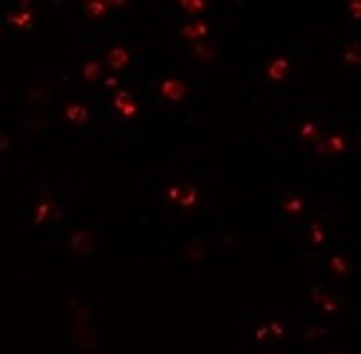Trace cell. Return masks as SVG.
I'll list each match as a JSON object with an SVG mask.
<instances>
[{
    "mask_svg": "<svg viewBox=\"0 0 361 354\" xmlns=\"http://www.w3.org/2000/svg\"><path fill=\"white\" fill-rule=\"evenodd\" d=\"M186 94H188V87L183 85L180 80H176V77H166L161 82V87H159V97L164 99L166 104H178V101L186 99Z\"/></svg>",
    "mask_w": 361,
    "mask_h": 354,
    "instance_id": "cell-1",
    "label": "cell"
},
{
    "mask_svg": "<svg viewBox=\"0 0 361 354\" xmlns=\"http://www.w3.org/2000/svg\"><path fill=\"white\" fill-rule=\"evenodd\" d=\"M315 149H318V154H323V157H337V154H342V152L347 149V142H344L342 135H330L327 140L315 142Z\"/></svg>",
    "mask_w": 361,
    "mask_h": 354,
    "instance_id": "cell-2",
    "label": "cell"
},
{
    "mask_svg": "<svg viewBox=\"0 0 361 354\" xmlns=\"http://www.w3.org/2000/svg\"><path fill=\"white\" fill-rule=\"evenodd\" d=\"M70 246H72V251H77V253H82V256H92V253H94V239H92L89 232H82V229L72 232Z\"/></svg>",
    "mask_w": 361,
    "mask_h": 354,
    "instance_id": "cell-3",
    "label": "cell"
},
{
    "mask_svg": "<svg viewBox=\"0 0 361 354\" xmlns=\"http://www.w3.org/2000/svg\"><path fill=\"white\" fill-rule=\"evenodd\" d=\"M113 106L123 113V118H132V116L137 113V106H135V101H132L128 89H118V92H116V97H113Z\"/></svg>",
    "mask_w": 361,
    "mask_h": 354,
    "instance_id": "cell-4",
    "label": "cell"
},
{
    "mask_svg": "<svg viewBox=\"0 0 361 354\" xmlns=\"http://www.w3.org/2000/svg\"><path fill=\"white\" fill-rule=\"evenodd\" d=\"M60 217V210L53 200H44L36 205V212H34V224H44L46 220H58Z\"/></svg>",
    "mask_w": 361,
    "mask_h": 354,
    "instance_id": "cell-5",
    "label": "cell"
},
{
    "mask_svg": "<svg viewBox=\"0 0 361 354\" xmlns=\"http://www.w3.org/2000/svg\"><path fill=\"white\" fill-rule=\"evenodd\" d=\"M111 68V70H123L128 63H130V53L123 49V46H113V49L106 53V61H104Z\"/></svg>",
    "mask_w": 361,
    "mask_h": 354,
    "instance_id": "cell-6",
    "label": "cell"
},
{
    "mask_svg": "<svg viewBox=\"0 0 361 354\" xmlns=\"http://www.w3.org/2000/svg\"><path fill=\"white\" fill-rule=\"evenodd\" d=\"M289 73V61L287 58H275V61L270 63V68H267V80L270 82H282Z\"/></svg>",
    "mask_w": 361,
    "mask_h": 354,
    "instance_id": "cell-7",
    "label": "cell"
},
{
    "mask_svg": "<svg viewBox=\"0 0 361 354\" xmlns=\"http://www.w3.org/2000/svg\"><path fill=\"white\" fill-rule=\"evenodd\" d=\"M207 32H210V27L205 25V22H191V25H186L180 29V37L195 44V41H203V37Z\"/></svg>",
    "mask_w": 361,
    "mask_h": 354,
    "instance_id": "cell-8",
    "label": "cell"
},
{
    "mask_svg": "<svg viewBox=\"0 0 361 354\" xmlns=\"http://www.w3.org/2000/svg\"><path fill=\"white\" fill-rule=\"evenodd\" d=\"M111 8H108V0H87L84 3V15L89 17V20H99V17H104Z\"/></svg>",
    "mask_w": 361,
    "mask_h": 354,
    "instance_id": "cell-9",
    "label": "cell"
},
{
    "mask_svg": "<svg viewBox=\"0 0 361 354\" xmlns=\"http://www.w3.org/2000/svg\"><path fill=\"white\" fill-rule=\"evenodd\" d=\"M8 22H10L12 27H20V29H29L32 22H34V10H32V8H22L17 15H10Z\"/></svg>",
    "mask_w": 361,
    "mask_h": 354,
    "instance_id": "cell-10",
    "label": "cell"
},
{
    "mask_svg": "<svg viewBox=\"0 0 361 354\" xmlns=\"http://www.w3.org/2000/svg\"><path fill=\"white\" fill-rule=\"evenodd\" d=\"M65 118L70 123H75V125H82V123L89 121V113H87V109H84L82 104H70L65 109Z\"/></svg>",
    "mask_w": 361,
    "mask_h": 354,
    "instance_id": "cell-11",
    "label": "cell"
},
{
    "mask_svg": "<svg viewBox=\"0 0 361 354\" xmlns=\"http://www.w3.org/2000/svg\"><path fill=\"white\" fill-rule=\"evenodd\" d=\"M198 203V191L193 184H186L180 186V198H178V205L180 208H193Z\"/></svg>",
    "mask_w": 361,
    "mask_h": 354,
    "instance_id": "cell-12",
    "label": "cell"
},
{
    "mask_svg": "<svg viewBox=\"0 0 361 354\" xmlns=\"http://www.w3.org/2000/svg\"><path fill=\"white\" fill-rule=\"evenodd\" d=\"M99 75H101V63H99V61H87L82 65L84 82H96V80H99Z\"/></svg>",
    "mask_w": 361,
    "mask_h": 354,
    "instance_id": "cell-13",
    "label": "cell"
},
{
    "mask_svg": "<svg viewBox=\"0 0 361 354\" xmlns=\"http://www.w3.org/2000/svg\"><path fill=\"white\" fill-rule=\"evenodd\" d=\"M178 5H180V10L188 15H200L207 10V3H205V0H180Z\"/></svg>",
    "mask_w": 361,
    "mask_h": 354,
    "instance_id": "cell-14",
    "label": "cell"
},
{
    "mask_svg": "<svg viewBox=\"0 0 361 354\" xmlns=\"http://www.w3.org/2000/svg\"><path fill=\"white\" fill-rule=\"evenodd\" d=\"M284 212H289V215H299V212H303V198L301 196H289L287 200H284Z\"/></svg>",
    "mask_w": 361,
    "mask_h": 354,
    "instance_id": "cell-15",
    "label": "cell"
},
{
    "mask_svg": "<svg viewBox=\"0 0 361 354\" xmlns=\"http://www.w3.org/2000/svg\"><path fill=\"white\" fill-rule=\"evenodd\" d=\"M191 49H193V53H195V56H200V58H205V61H215V56H217L215 51L210 49L205 41H195Z\"/></svg>",
    "mask_w": 361,
    "mask_h": 354,
    "instance_id": "cell-16",
    "label": "cell"
},
{
    "mask_svg": "<svg viewBox=\"0 0 361 354\" xmlns=\"http://www.w3.org/2000/svg\"><path fill=\"white\" fill-rule=\"evenodd\" d=\"M330 270L335 272L337 277H347L349 275V265L344 263V258L342 256H332V260H330Z\"/></svg>",
    "mask_w": 361,
    "mask_h": 354,
    "instance_id": "cell-17",
    "label": "cell"
},
{
    "mask_svg": "<svg viewBox=\"0 0 361 354\" xmlns=\"http://www.w3.org/2000/svg\"><path fill=\"white\" fill-rule=\"evenodd\" d=\"M301 137H303V140H311V142H320V140H323L320 130H318L313 123H306V125L301 128Z\"/></svg>",
    "mask_w": 361,
    "mask_h": 354,
    "instance_id": "cell-18",
    "label": "cell"
},
{
    "mask_svg": "<svg viewBox=\"0 0 361 354\" xmlns=\"http://www.w3.org/2000/svg\"><path fill=\"white\" fill-rule=\"evenodd\" d=\"M344 63H349V65H359L361 63V53H359V44H354L349 51H344Z\"/></svg>",
    "mask_w": 361,
    "mask_h": 354,
    "instance_id": "cell-19",
    "label": "cell"
},
{
    "mask_svg": "<svg viewBox=\"0 0 361 354\" xmlns=\"http://www.w3.org/2000/svg\"><path fill=\"white\" fill-rule=\"evenodd\" d=\"M323 241H325V232H323V227H320V222H313L311 224V244L320 246Z\"/></svg>",
    "mask_w": 361,
    "mask_h": 354,
    "instance_id": "cell-20",
    "label": "cell"
},
{
    "mask_svg": "<svg viewBox=\"0 0 361 354\" xmlns=\"http://www.w3.org/2000/svg\"><path fill=\"white\" fill-rule=\"evenodd\" d=\"M186 256H188V260H193V263H198V260H203V246L198 244H191L186 246Z\"/></svg>",
    "mask_w": 361,
    "mask_h": 354,
    "instance_id": "cell-21",
    "label": "cell"
},
{
    "mask_svg": "<svg viewBox=\"0 0 361 354\" xmlns=\"http://www.w3.org/2000/svg\"><path fill=\"white\" fill-rule=\"evenodd\" d=\"M178 198H180V186H171L166 191V200L171 205H178Z\"/></svg>",
    "mask_w": 361,
    "mask_h": 354,
    "instance_id": "cell-22",
    "label": "cell"
},
{
    "mask_svg": "<svg viewBox=\"0 0 361 354\" xmlns=\"http://www.w3.org/2000/svg\"><path fill=\"white\" fill-rule=\"evenodd\" d=\"M311 299L315 304H320L323 299H327V294H325V287H311Z\"/></svg>",
    "mask_w": 361,
    "mask_h": 354,
    "instance_id": "cell-23",
    "label": "cell"
},
{
    "mask_svg": "<svg viewBox=\"0 0 361 354\" xmlns=\"http://www.w3.org/2000/svg\"><path fill=\"white\" fill-rule=\"evenodd\" d=\"M24 97H27V101H39V99L46 97V89H44V87H39V89H32V92H27Z\"/></svg>",
    "mask_w": 361,
    "mask_h": 354,
    "instance_id": "cell-24",
    "label": "cell"
},
{
    "mask_svg": "<svg viewBox=\"0 0 361 354\" xmlns=\"http://www.w3.org/2000/svg\"><path fill=\"white\" fill-rule=\"evenodd\" d=\"M325 335V328H308L303 332V340H313V337H323Z\"/></svg>",
    "mask_w": 361,
    "mask_h": 354,
    "instance_id": "cell-25",
    "label": "cell"
},
{
    "mask_svg": "<svg viewBox=\"0 0 361 354\" xmlns=\"http://www.w3.org/2000/svg\"><path fill=\"white\" fill-rule=\"evenodd\" d=\"M320 306H323L325 313H335L337 308H339V306H337V301H332V299H323V301H320Z\"/></svg>",
    "mask_w": 361,
    "mask_h": 354,
    "instance_id": "cell-26",
    "label": "cell"
},
{
    "mask_svg": "<svg viewBox=\"0 0 361 354\" xmlns=\"http://www.w3.org/2000/svg\"><path fill=\"white\" fill-rule=\"evenodd\" d=\"M349 13H351L354 17H356V20H359V15H361V3H359V0L349 3Z\"/></svg>",
    "mask_w": 361,
    "mask_h": 354,
    "instance_id": "cell-27",
    "label": "cell"
},
{
    "mask_svg": "<svg viewBox=\"0 0 361 354\" xmlns=\"http://www.w3.org/2000/svg\"><path fill=\"white\" fill-rule=\"evenodd\" d=\"M270 332H272V335H275V337H282V325H279V323H277V320H272V323H270Z\"/></svg>",
    "mask_w": 361,
    "mask_h": 354,
    "instance_id": "cell-28",
    "label": "cell"
},
{
    "mask_svg": "<svg viewBox=\"0 0 361 354\" xmlns=\"http://www.w3.org/2000/svg\"><path fill=\"white\" fill-rule=\"evenodd\" d=\"M104 85H106L108 89H113V87H118V77H116V75H108L106 80H104Z\"/></svg>",
    "mask_w": 361,
    "mask_h": 354,
    "instance_id": "cell-29",
    "label": "cell"
},
{
    "mask_svg": "<svg viewBox=\"0 0 361 354\" xmlns=\"http://www.w3.org/2000/svg\"><path fill=\"white\" fill-rule=\"evenodd\" d=\"M123 5H128L125 0H108V8H113V10H120Z\"/></svg>",
    "mask_w": 361,
    "mask_h": 354,
    "instance_id": "cell-30",
    "label": "cell"
},
{
    "mask_svg": "<svg viewBox=\"0 0 361 354\" xmlns=\"http://www.w3.org/2000/svg\"><path fill=\"white\" fill-rule=\"evenodd\" d=\"M8 145H10V137H8V133H3V135H0V149L5 152V149H8Z\"/></svg>",
    "mask_w": 361,
    "mask_h": 354,
    "instance_id": "cell-31",
    "label": "cell"
},
{
    "mask_svg": "<svg viewBox=\"0 0 361 354\" xmlns=\"http://www.w3.org/2000/svg\"><path fill=\"white\" fill-rule=\"evenodd\" d=\"M267 332H270V330H267V328H258V332H255V337H258V340L263 342V340H265V335H267Z\"/></svg>",
    "mask_w": 361,
    "mask_h": 354,
    "instance_id": "cell-32",
    "label": "cell"
}]
</instances>
